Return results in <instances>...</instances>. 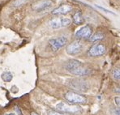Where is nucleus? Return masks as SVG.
<instances>
[{
    "label": "nucleus",
    "instance_id": "obj_3",
    "mask_svg": "<svg viewBox=\"0 0 120 115\" xmlns=\"http://www.w3.org/2000/svg\"><path fill=\"white\" fill-rule=\"evenodd\" d=\"M64 97L69 103L74 104H86L87 103V98L82 94L74 91H68L65 93Z\"/></svg>",
    "mask_w": 120,
    "mask_h": 115
},
{
    "label": "nucleus",
    "instance_id": "obj_2",
    "mask_svg": "<svg viewBox=\"0 0 120 115\" xmlns=\"http://www.w3.org/2000/svg\"><path fill=\"white\" fill-rule=\"evenodd\" d=\"M56 109L59 112L62 113H67V114H77V113H80L82 109L81 107L79 105H74V104L71 103H67V102H59L55 106Z\"/></svg>",
    "mask_w": 120,
    "mask_h": 115
},
{
    "label": "nucleus",
    "instance_id": "obj_8",
    "mask_svg": "<svg viewBox=\"0 0 120 115\" xmlns=\"http://www.w3.org/2000/svg\"><path fill=\"white\" fill-rule=\"evenodd\" d=\"M68 40L66 37H60L57 38H52L49 41V45H50L52 50L58 51L67 45Z\"/></svg>",
    "mask_w": 120,
    "mask_h": 115
},
{
    "label": "nucleus",
    "instance_id": "obj_10",
    "mask_svg": "<svg viewBox=\"0 0 120 115\" xmlns=\"http://www.w3.org/2000/svg\"><path fill=\"white\" fill-rule=\"evenodd\" d=\"M75 35L79 39H89L92 35H93V28L90 25H89V24L84 25L83 27H81L80 29L77 30Z\"/></svg>",
    "mask_w": 120,
    "mask_h": 115
},
{
    "label": "nucleus",
    "instance_id": "obj_6",
    "mask_svg": "<svg viewBox=\"0 0 120 115\" xmlns=\"http://www.w3.org/2000/svg\"><path fill=\"white\" fill-rule=\"evenodd\" d=\"M106 52V48L101 43H97L93 45L88 51V55L89 57H100L105 54Z\"/></svg>",
    "mask_w": 120,
    "mask_h": 115
},
{
    "label": "nucleus",
    "instance_id": "obj_11",
    "mask_svg": "<svg viewBox=\"0 0 120 115\" xmlns=\"http://www.w3.org/2000/svg\"><path fill=\"white\" fill-rule=\"evenodd\" d=\"M71 10H72V7L71 5L63 4L59 7L55 8L54 10H53L52 14L53 15H66V14L69 13L70 11H71Z\"/></svg>",
    "mask_w": 120,
    "mask_h": 115
},
{
    "label": "nucleus",
    "instance_id": "obj_1",
    "mask_svg": "<svg viewBox=\"0 0 120 115\" xmlns=\"http://www.w3.org/2000/svg\"><path fill=\"white\" fill-rule=\"evenodd\" d=\"M66 70L70 74L76 76H84L90 74V70L84 65V63L76 59H71L67 63Z\"/></svg>",
    "mask_w": 120,
    "mask_h": 115
},
{
    "label": "nucleus",
    "instance_id": "obj_19",
    "mask_svg": "<svg viewBox=\"0 0 120 115\" xmlns=\"http://www.w3.org/2000/svg\"><path fill=\"white\" fill-rule=\"evenodd\" d=\"M112 114L113 115H120V108L114 109V110L112 111Z\"/></svg>",
    "mask_w": 120,
    "mask_h": 115
},
{
    "label": "nucleus",
    "instance_id": "obj_16",
    "mask_svg": "<svg viewBox=\"0 0 120 115\" xmlns=\"http://www.w3.org/2000/svg\"><path fill=\"white\" fill-rule=\"evenodd\" d=\"M47 115H66V114H63L62 112H59V111L49 110L48 112H47Z\"/></svg>",
    "mask_w": 120,
    "mask_h": 115
},
{
    "label": "nucleus",
    "instance_id": "obj_20",
    "mask_svg": "<svg viewBox=\"0 0 120 115\" xmlns=\"http://www.w3.org/2000/svg\"><path fill=\"white\" fill-rule=\"evenodd\" d=\"M97 7H98L99 8V9H101V10H103V11H105V12H108V13H111V14H113L112 12H110V11H108V10L105 9V8H103V7H101L98 6V5H97Z\"/></svg>",
    "mask_w": 120,
    "mask_h": 115
},
{
    "label": "nucleus",
    "instance_id": "obj_7",
    "mask_svg": "<svg viewBox=\"0 0 120 115\" xmlns=\"http://www.w3.org/2000/svg\"><path fill=\"white\" fill-rule=\"evenodd\" d=\"M53 5H54V2L52 0H40L32 5V9L38 12L45 11L50 9Z\"/></svg>",
    "mask_w": 120,
    "mask_h": 115
},
{
    "label": "nucleus",
    "instance_id": "obj_18",
    "mask_svg": "<svg viewBox=\"0 0 120 115\" xmlns=\"http://www.w3.org/2000/svg\"><path fill=\"white\" fill-rule=\"evenodd\" d=\"M114 104L118 106V108H120V96H116L114 98Z\"/></svg>",
    "mask_w": 120,
    "mask_h": 115
},
{
    "label": "nucleus",
    "instance_id": "obj_4",
    "mask_svg": "<svg viewBox=\"0 0 120 115\" xmlns=\"http://www.w3.org/2000/svg\"><path fill=\"white\" fill-rule=\"evenodd\" d=\"M68 85L71 89H74L78 92H88L89 91V84L87 81L83 79H72L69 80Z\"/></svg>",
    "mask_w": 120,
    "mask_h": 115
},
{
    "label": "nucleus",
    "instance_id": "obj_14",
    "mask_svg": "<svg viewBox=\"0 0 120 115\" xmlns=\"http://www.w3.org/2000/svg\"><path fill=\"white\" fill-rule=\"evenodd\" d=\"M1 78L5 82H10V81H11L12 78H13V75H12V74L9 71H5L2 74Z\"/></svg>",
    "mask_w": 120,
    "mask_h": 115
},
{
    "label": "nucleus",
    "instance_id": "obj_5",
    "mask_svg": "<svg viewBox=\"0 0 120 115\" xmlns=\"http://www.w3.org/2000/svg\"><path fill=\"white\" fill-rule=\"evenodd\" d=\"M71 23V20L67 17H56V18L51 19L49 22V26L54 29H61L69 26Z\"/></svg>",
    "mask_w": 120,
    "mask_h": 115
},
{
    "label": "nucleus",
    "instance_id": "obj_12",
    "mask_svg": "<svg viewBox=\"0 0 120 115\" xmlns=\"http://www.w3.org/2000/svg\"><path fill=\"white\" fill-rule=\"evenodd\" d=\"M73 21L77 25H81L84 23V18L83 16L82 12L78 11L73 15Z\"/></svg>",
    "mask_w": 120,
    "mask_h": 115
},
{
    "label": "nucleus",
    "instance_id": "obj_9",
    "mask_svg": "<svg viewBox=\"0 0 120 115\" xmlns=\"http://www.w3.org/2000/svg\"><path fill=\"white\" fill-rule=\"evenodd\" d=\"M83 49V43L80 40H75L67 46L66 51L69 55H76Z\"/></svg>",
    "mask_w": 120,
    "mask_h": 115
},
{
    "label": "nucleus",
    "instance_id": "obj_15",
    "mask_svg": "<svg viewBox=\"0 0 120 115\" xmlns=\"http://www.w3.org/2000/svg\"><path fill=\"white\" fill-rule=\"evenodd\" d=\"M113 78L115 80L120 81V67H116L113 70Z\"/></svg>",
    "mask_w": 120,
    "mask_h": 115
},
{
    "label": "nucleus",
    "instance_id": "obj_13",
    "mask_svg": "<svg viewBox=\"0 0 120 115\" xmlns=\"http://www.w3.org/2000/svg\"><path fill=\"white\" fill-rule=\"evenodd\" d=\"M105 37L103 33H96L94 34H93L91 36V37L89 38V41L92 42H96V41H101L102 39Z\"/></svg>",
    "mask_w": 120,
    "mask_h": 115
},
{
    "label": "nucleus",
    "instance_id": "obj_17",
    "mask_svg": "<svg viewBox=\"0 0 120 115\" xmlns=\"http://www.w3.org/2000/svg\"><path fill=\"white\" fill-rule=\"evenodd\" d=\"M27 1H29V0H16V1L14 3V5H15V7L17 6H20V5L24 4V3H25Z\"/></svg>",
    "mask_w": 120,
    "mask_h": 115
},
{
    "label": "nucleus",
    "instance_id": "obj_22",
    "mask_svg": "<svg viewBox=\"0 0 120 115\" xmlns=\"http://www.w3.org/2000/svg\"><path fill=\"white\" fill-rule=\"evenodd\" d=\"M4 115H15V114H13V113H9V114H6Z\"/></svg>",
    "mask_w": 120,
    "mask_h": 115
},
{
    "label": "nucleus",
    "instance_id": "obj_21",
    "mask_svg": "<svg viewBox=\"0 0 120 115\" xmlns=\"http://www.w3.org/2000/svg\"><path fill=\"white\" fill-rule=\"evenodd\" d=\"M30 115H38L37 113H35V112H32L31 114H30Z\"/></svg>",
    "mask_w": 120,
    "mask_h": 115
}]
</instances>
